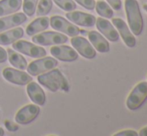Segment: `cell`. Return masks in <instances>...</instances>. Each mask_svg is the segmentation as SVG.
<instances>
[{"instance_id": "32", "label": "cell", "mask_w": 147, "mask_h": 136, "mask_svg": "<svg viewBox=\"0 0 147 136\" xmlns=\"http://www.w3.org/2000/svg\"><path fill=\"white\" fill-rule=\"evenodd\" d=\"M2 135H4V130L0 127V136H2Z\"/></svg>"}, {"instance_id": "14", "label": "cell", "mask_w": 147, "mask_h": 136, "mask_svg": "<svg viewBox=\"0 0 147 136\" xmlns=\"http://www.w3.org/2000/svg\"><path fill=\"white\" fill-rule=\"evenodd\" d=\"M95 24H96L98 31L102 35H104L105 38H107L109 41H113V42L118 41L120 37L119 33L116 28L114 27V25L111 22H109V20L104 19L103 17H98L96 18Z\"/></svg>"}, {"instance_id": "34", "label": "cell", "mask_w": 147, "mask_h": 136, "mask_svg": "<svg viewBox=\"0 0 147 136\" xmlns=\"http://www.w3.org/2000/svg\"><path fill=\"white\" fill-rule=\"evenodd\" d=\"M146 77H147V76H146Z\"/></svg>"}, {"instance_id": "10", "label": "cell", "mask_w": 147, "mask_h": 136, "mask_svg": "<svg viewBox=\"0 0 147 136\" xmlns=\"http://www.w3.org/2000/svg\"><path fill=\"white\" fill-rule=\"evenodd\" d=\"M2 74L7 81L11 82L13 84H17V85H26L30 81H32V76L29 73L27 74L24 71L14 69V68H5Z\"/></svg>"}, {"instance_id": "9", "label": "cell", "mask_w": 147, "mask_h": 136, "mask_svg": "<svg viewBox=\"0 0 147 136\" xmlns=\"http://www.w3.org/2000/svg\"><path fill=\"white\" fill-rule=\"evenodd\" d=\"M112 24L114 25V27L117 29L119 36L122 38L123 42L125 43V45L127 47H134L136 45V39L134 37V34L131 32L129 26L125 23L123 19L121 18H112Z\"/></svg>"}, {"instance_id": "4", "label": "cell", "mask_w": 147, "mask_h": 136, "mask_svg": "<svg viewBox=\"0 0 147 136\" xmlns=\"http://www.w3.org/2000/svg\"><path fill=\"white\" fill-rule=\"evenodd\" d=\"M32 41L33 43H37L42 46H49V45H58L66 43L68 41V37L58 32L47 31L38 35H33Z\"/></svg>"}, {"instance_id": "2", "label": "cell", "mask_w": 147, "mask_h": 136, "mask_svg": "<svg viewBox=\"0 0 147 136\" xmlns=\"http://www.w3.org/2000/svg\"><path fill=\"white\" fill-rule=\"evenodd\" d=\"M125 12L131 32L136 36L140 35L143 30V18L137 0H125Z\"/></svg>"}, {"instance_id": "21", "label": "cell", "mask_w": 147, "mask_h": 136, "mask_svg": "<svg viewBox=\"0 0 147 136\" xmlns=\"http://www.w3.org/2000/svg\"><path fill=\"white\" fill-rule=\"evenodd\" d=\"M6 51H7V59H9V62L14 67L20 70H25L27 68V61L22 55L14 51L13 49L8 48Z\"/></svg>"}, {"instance_id": "24", "label": "cell", "mask_w": 147, "mask_h": 136, "mask_svg": "<svg viewBox=\"0 0 147 136\" xmlns=\"http://www.w3.org/2000/svg\"><path fill=\"white\" fill-rule=\"evenodd\" d=\"M38 0H24L23 1V11L27 16H33L35 13L36 5Z\"/></svg>"}, {"instance_id": "6", "label": "cell", "mask_w": 147, "mask_h": 136, "mask_svg": "<svg viewBox=\"0 0 147 136\" xmlns=\"http://www.w3.org/2000/svg\"><path fill=\"white\" fill-rule=\"evenodd\" d=\"M58 65L57 59H54L52 57H45L41 59H37L35 61H32L27 66V72L31 76H37L41 73H44L46 71L53 69Z\"/></svg>"}, {"instance_id": "15", "label": "cell", "mask_w": 147, "mask_h": 136, "mask_svg": "<svg viewBox=\"0 0 147 136\" xmlns=\"http://www.w3.org/2000/svg\"><path fill=\"white\" fill-rule=\"evenodd\" d=\"M27 20L25 13H15L8 17L0 18V33L10 28L17 27L18 25L24 23Z\"/></svg>"}, {"instance_id": "31", "label": "cell", "mask_w": 147, "mask_h": 136, "mask_svg": "<svg viewBox=\"0 0 147 136\" xmlns=\"http://www.w3.org/2000/svg\"><path fill=\"white\" fill-rule=\"evenodd\" d=\"M138 135H140V136H147V126L143 127V128H142L141 130L139 131Z\"/></svg>"}, {"instance_id": "7", "label": "cell", "mask_w": 147, "mask_h": 136, "mask_svg": "<svg viewBox=\"0 0 147 136\" xmlns=\"http://www.w3.org/2000/svg\"><path fill=\"white\" fill-rule=\"evenodd\" d=\"M49 22H50V25L53 29L62 32V33L68 35V36H77L80 33V29L77 26L74 25L70 21H68L67 19L63 18L62 16H52L50 18V20H49Z\"/></svg>"}, {"instance_id": "16", "label": "cell", "mask_w": 147, "mask_h": 136, "mask_svg": "<svg viewBox=\"0 0 147 136\" xmlns=\"http://www.w3.org/2000/svg\"><path fill=\"white\" fill-rule=\"evenodd\" d=\"M89 42L92 44V46L100 53H106L110 50V46L107 41V39L104 36H102L101 33L97 31H90L88 33Z\"/></svg>"}, {"instance_id": "11", "label": "cell", "mask_w": 147, "mask_h": 136, "mask_svg": "<svg viewBox=\"0 0 147 136\" xmlns=\"http://www.w3.org/2000/svg\"><path fill=\"white\" fill-rule=\"evenodd\" d=\"M50 53L53 57L65 62H72L78 59L77 51L67 45H56L50 48Z\"/></svg>"}, {"instance_id": "26", "label": "cell", "mask_w": 147, "mask_h": 136, "mask_svg": "<svg viewBox=\"0 0 147 136\" xmlns=\"http://www.w3.org/2000/svg\"><path fill=\"white\" fill-rule=\"evenodd\" d=\"M77 2L79 5H81L82 7L86 8L88 10H93L95 8V0H74Z\"/></svg>"}, {"instance_id": "23", "label": "cell", "mask_w": 147, "mask_h": 136, "mask_svg": "<svg viewBox=\"0 0 147 136\" xmlns=\"http://www.w3.org/2000/svg\"><path fill=\"white\" fill-rule=\"evenodd\" d=\"M52 0H40V2L38 3V7H37L36 14L38 16L47 15L50 12V10L52 9Z\"/></svg>"}, {"instance_id": "20", "label": "cell", "mask_w": 147, "mask_h": 136, "mask_svg": "<svg viewBox=\"0 0 147 136\" xmlns=\"http://www.w3.org/2000/svg\"><path fill=\"white\" fill-rule=\"evenodd\" d=\"M49 26V18L47 17H39L32 21L26 28V34L29 36L39 33L41 31H44Z\"/></svg>"}, {"instance_id": "3", "label": "cell", "mask_w": 147, "mask_h": 136, "mask_svg": "<svg viewBox=\"0 0 147 136\" xmlns=\"http://www.w3.org/2000/svg\"><path fill=\"white\" fill-rule=\"evenodd\" d=\"M147 99V82L142 81L136 84L127 96L126 106L129 110H136Z\"/></svg>"}, {"instance_id": "12", "label": "cell", "mask_w": 147, "mask_h": 136, "mask_svg": "<svg viewBox=\"0 0 147 136\" xmlns=\"http://www.w3.org/2000/svg\"><path fill=\"white\" fill-rule=\"evenodd\" d=\"M40 107L37 105L28 104L26 106L22 107L15 115L16 123L19 124H29L39 115Z\"/></svg>"}, {"instance_id": "27", "label": "cell", "mask_w": 147, "mask_h": 136, "mask_svg": "<svg viewBox=\"0 0 147 136\" xmlns=\"http://www.w3.org/2000/svg\"><path fill=\"white\" fill-rule=\"evenodd\" d=\"M138 133L135 130L132 129H127V130H122L117 133H114L113 136H137Z\"/></svg>"}, {"instance_id": "5", "label": "cell", "mask_w": 147, "mask_h": 136, "mask_svg": "<svg viewBox=\"0 0 147 136\" xmlns=\"http://www.w3.org/2000/svg\"><path fill=\"white\" fill-rule=\"evenodd\" d=\"M12 48L17 52L23 53L30 57L34 58H41L46 55V50L40 46L30 43L25 40H17L12 43Z\"/></svg>"}, {"instance_id": "30", "label": "cell", "mask_w": 147, "mask_h": 136, "mask_svg": "<svg viewBox=\"0 0 147 136\" xmlns=\"http://www.w3.org/2000/svg\"><path fill=\"white\" fill-rule=\"evenodd\" d=\"M7 60V51L0 46V63H4Z\"/></svg>"}, {"instance_id": "19", "label": "cell", "mask_w": 147, "mask_h": 136, "mask_svg": "<svg viewBox=\"0 0 147 136\" xmlns=\"http://www.w3.org/2000/svg\"><path fill=\"white\" fill-rule=\"evenodd\" d=\"M22 0H1L0 1V17L15 13L21 8Z\"/></svg>"}, {"instance_id": "25", "label": "cell", "mask_w": 147, "mask_h": 136, "mask_svg": "<svg viewBox=\"0 0 147 136\" xmlns=\"http://www.w3.org/2000/svg\"><path fill=\"white\" fill-rule=\"evenodd\" d=\"M53 1L64 11H73L76 9V3L74 0H53Z\"/></svg>"}, {"instance_id": "29", "label": "cell", "mask_w": 147, "mask_h": 136, "mask_svg": "<svg viewBox=\"0 0 147 136\" xmlns=\"http://www.w3.org/2000/svg\"><path fill=\"white\" fill-rule=\"evenodd\" d=\"M5 126L6 128L9 131H12V132H15V131L18 130V126L17 124H14V123H11L10 121H5Z\"/></svg>"}, {"instance_id": "17", "label": "cell", "mask_w": 147, "mask_h": 136, "mask_svg": "<svg viewBox=\"0 0 147 136\" xmlns=\"http://www.w3.org/2000/svg\"><path fill=\"white\" fill-rule=\"evenodd\" d=\"M27 93L30 99L35 104L40 105V106L44 105L46 96H45L44 91H43V89L40 87L39 84L35 83L34 81H30L27 84Z\"/></svg>"}, {"instance_id": "18", "label": "cell", "mask_w": 147, "mask_h": 136, "mask_svg": "<svg viewBox=\"0 0 147 136\" xmlns=\"http://www.w3.org/2000/svg\"><path fill=\"white\" fill-rule=\"evenodd\" d=\"M24 35V30L21 27H16L7 32L0 33V45H9L19 40Z\"/></svg>"}, {"instance_id": "13", "label": "cell", "mask_w": 147, "mask_h": 136, "mask_svg": "<svg viewBox=\"0 0 147 136\" xmlns=\"http://www.w3.org/2000/svg\"><path fill=\"white\" fill-rule=\"evenodd\" d=\"M66 18L72 23L83 27H92L95 25L96 17L92 14L81 11H70L66 13Z\"/></svg>"}, {"instance_id": "22", "label": "cell", "mask_w": 147, "mask_h": 136, "mask_svg": "<svg viewBox=\"0 0 147 136\" xmlns=\"http://www.w3.org/2000/svg\"><path fill=\"white\" fill-rule=\"evenodd\" d=\"M95 9L96 12L99 14L100 17L103 18H112L113 16V9L110 7L107 2L103 0H99L95 3Z\"/></svg>"}, {"instance_id": "33", "label": "cell", "mask_w": 147, "mask_h": 136, "mask_svg": "<svg viewBox=\"0 0 147 136\" xmlns=\"http://www.w3.org/2000/svg\"><path fill=\"white\" fill-rule=\"evenodd\" d=\"M143 9L145 10L146 13H147V3H146V4H144V5H143Z\"/></svg>"}, {"instance_id": "1", "label": "cell", "mask_w": 147, "mask_h": 136, "mask_svg": "<svg viewBox=\"0 0 147 136\" xmlns=\"http://www.w3.org/2000/svg\"><path fill=\"white\" fill-rule=\"evenodd\" d=\"M37 80L39 83H41V85L52 92H56L59 89L65 92H68L69 90V84L67 80L58 69H51L45 74H39Z\"/></svg>"}, {"instance_id": "8", "label": "cell", "mask_w": 147, "mask_h": 136, "mask_svg": "<svg viewBox=\"0 0 147 136\" xmlns=\"http://www.w3.org/2000/svg\"><path fill=\"white\" fill-rule=\"evenodd\" d=\"M71 44L73 48L79 53L81 56L87 59H93L96 56L95 48L90 42L81 36H73L71 39Z\"/></svg>"}, {"instance_id": "28", "label": "cell", "mask_w": 147, "mask_h": 136, "mask_svg": "<svg viewBox=\"0 0 147 136\" xmlns=\"http://www.w3.org/2000/svg\"><path fill=\"white\" fill-rule=\"evenodd\" d=\"M107 3L110 5V7L114 10H120L122 6L121 0H106Z\"/></svg>"}]
</instances>
